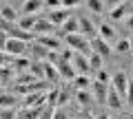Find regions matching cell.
<instances>
[{
  "label": "cell",
  "instance_id": "obj_1",
  "mask_svg": "<svg viewBox=\"0 0 133 119\" xmlns=\"http://www.w3.org/2000/svg\"><path fill=\"white\" fill-rule=\"evenodd\" d=\"M62 40L66 42V46H71L76 53H82V55H87V57L93 55V49H91V40H89V38H84L82 33H69V35H64Z\"/></svg>",
  "mask_w": 133,
  "mask_h": 119
},
{
  "label": "cell",
  "instance_id": "obj_2",
  "mask_svg": "<svg viewBox=\"0 0 133 119\" xmlns=\"http://www.w3.org/2000/svg\"><path fill=\"white\" fill-rule=\"evenodd\" d=\"M24 49H27V42H22V40H16V38H5V42H2V53H7V55H14V57L24 55Z\"/></svg>",
  "mask_w": 133,
  "mask_h": 119
},
{
  "label": "cell",
  "instance_id": "obj_3",
  "mask_svg": "<svg viewBox=\"0 0 133 119\" xmlns=\"http://www.w3.org/2000/svg\"><path fill=\"white\" fill-rule=\"evenodd\" d=\"M47 93L49 91H40V93H29V95H24V108H44V106L49 104L47 101Z\"/></svg>",
  "mask_w": 133,
  "mask_h": 119
},
{
  "label": "cell",
  "instance_id": "obj_4",
  "mask_svg": "<svg viewBox=\"0 0 133 119\" xmlns=\"http://www.w3.org/2000/svg\"><path fill=\"white\" fill-rule=\"evenodd\" d=\"M111 86H113L115 91L122 95V99H127V91H129V77L124 71H118L111 75Z\"/></svg>",
  "mask_w": 133,
  "mask_h": 119
},
{
  "label": "cell",
  "instance_id": "obj_5",
  "mask_svg": "<svg viewBox=\"0 0 133 119\" xmlns=\"http://www.w3.org/2000/svg\"><path fill=\"white\" fill-rule=\"evenodd\" d=\"M109 88H111V84H104V82L93 80V84H91V93H93V97H95V101H98V104H107Z\"/></svg>",
  "mask_w": 133,
  "mask_h": 119
},
{
  "label": "cell",
  "instance_id": "obj_6",
  "mask_svg": "<svg viewBox=\"0 0 133 119\" xmlns=\"http://www.w3.org/2000/svg\"><path fill=\"white\" fill-rule=\"evenodd\" d=\"M91 49H93V53H98V55H102V57H109L111 53L115 51V49H111V44L107 42V40H102L100 35L91 40Z\"/></svg>",
  "mask_w": 133,
  "mask_h": 119
},
{
  "label": "cell",
  "instance_id": "obj_7",
  "mask_svg": "<svg viewBox=\"0 0 133 119\" xmlns=\"http://www.w3.org/2000/svg\"><path fill=\"white\" fill-rule=\"evenodd\" d=\"M56 68H58V73H60V77H62V80L73 82V80L78 77V71L73 68V64H71V62H64V60H60V62L56 64Z\"/></svg>",
  "mask_w": 133,
  "mask_h": 119
},
{
  "label": "cell",
  "instance_id": "obj_8",
  "mask_svg": "<svg viewBox=\"0 0 133 119\" xmlns=\"http://www.w3.org/2000/svg\"><path fill=\"white\" fill-rule=\"evenodd\" d=\"M38 42L42 44V46H47L49 51H62V38H58V35H38Z\"/></svg>",
  "mask_w": 133,
  "mask_h": 119
},
{
  "label": "cell",
  "instance_id": "obj_9",
  "mask_svg": "<svg viewBox=\"0 0 133 119\" xmlns=\"http://www.w3.org/2000/svg\"><path fill=\"white\" fill-rule=\"evenodd\" d=\"M71 64H73V68H76V71H78V75H87V73L91 71L89 57H87V55H82V53H76V55H73Z\"/></svg>",
  "mask_w": 133,
  "mask_h": 119
},
{
  "label": "cell",
  "instance_id": "obj_10",
  "mask_svg": "<svg viewBox=\"0 0 133 119\" xmlns=\"http://www.w3.org/2000/svg\"><path fill=\"white\" fill-rule=\"evenodd\" d=\"M49 20H51L53 24H56V27H62V24L66 22V20L71 18V11L69 9H64V7H62V9H53V11H49V15H47Z\"/></svg>",
  "mask_w": 133,
  "mask_h": 119
},
{
  "label": "cell",
  "instance_id": "obj_11",
  "mask_svg": "<svg viewBox=\"0 0 133 119\" xmlns=\"http://www.w3.org/2000/svg\"><path fill=\"white\" fill-rule=\"evenodd\" d=\"M53 27H56V24H53L49 18H38V22H36V27H33V33L36 35H51Z\"/></svg>",
  "mask_w": 133,
  "mask_h": 119
},
{
  "label": "cell",
  "instance_id": "obj_12",
  "mask_svg": "<svg viewBox=\"0 0 133 119\" xmlns=\"http://www.w3.org/2000/svg\"><path fill=\"white\" fill-rule=\"evenodd\" d=\"M69 33H80V18L71 15V18L62 24V31L58 33V38H64V35H69Z\"/></svg>",
  "mask_w": 133,
  "mask_h": 119
},
{
  "label": "cell",
  "instance_id": "obj_13",
  "mask_svg": "<svg viewBox=\"0 0 133 119\" xmlns=\"http://www.w3.org/2000/svg\"><path fill=\"white\" fill-rule=\"evenodd\" d=\"M80 33L84 35V38L93 40V38H98V27H95L89 18H80Z\"/></svg>",
  "mask_w": 133,
  "mask_h": 119
},
{
  "label": "cell",
  "instance_id": "obj_14",
  "mask_svg": "<svg viewBox=\"0 0 133 119\" xmlns=\"http://www.w3.org/2000/svg\"><path fill=\"white\" fill-rule=\"evenodd\" d=\"M44 7V0H24L22 2V15H36Z\"/></svg>",
  "mask_w": 133,
  "mask_h": 119
},
{
  "label": "cell",
  "instance_id": "obj_15",
  "mask_svg": "<svg viewBox=\"0 0 133 119\" xmlns=\"http://www.w3.org/2000/svg\"><path fill=\"white\" fill-rule=\"evenodd\" d=\"M122 104H124V101H122V95H120L113 86H111V88H109V97H107V106H109L111 110H120V108H122Z\"/></svg>",
  "mask_w": 133,
  "mask_h": 119
},
{
  "label": "cell",
  "instance_id": "obj_16",
  "mask_svg": "<svg viewBox=\"0 0 133 119\" xmlns=\"http://www.w3.org/2000/svg\"><path fill=\"white\" fill-rule=\"evenodd\" d=\"M98 35L111 44V42L115 40V29H113V24H109V22H102V24L98 27Z\"/></svg>",
  "mask_w": 133,
  "mask_h": 119
},
{
  "label": "cell",
  "instance_id": "obj_17",
  "mask_svg": "<svg viewBox=\"0 0 133 119\" xmlns=\"http://www.w3.org/2000/svg\"><path fill=\"white\" fill-rule=\"evenodd\" d=\"M16 73H18V71H16L14 66H2V75H0V82H2V86H5V88L18 80V75H16Z\"/></svg>",
  "mask_w": 133,
  "mask_h": 119
},
{
  "label": "cell",
  "instance_id": "obj_18",
  "mask_svg": "<svg viewBox=\"0 0 133 119\" xmlns=\"http://www.w3.org/2000/svg\"><path fill=\"white\" fill-rule=\"evenodd\" d=\"M127 11H129V7L124 5H118V7H111V13H109V18H111V22H120V20H124L127 18Z\"/></svg>",
  "mask_w": 133,
  "mask_h": 119
},
{
  "label": "cell",
  "instance_id": "obj_19",
  "mask_svg": "<svg viewBox=\"0 0 133 119\" xmlns=\"http://www.w3.org/2000/svg\"><path fill=\"white\" fill-rule=\"evenodd\" d=\"M76 101H78V106L87 108L89 104H93V101H95V97H93V93H89V91H78L76 93Z\"/></svg>",
  "mask_w": 133,
  "mask_h": 119
},
{
  "label": "cell",
  "instance_id": "obj_20",
  "mask_svg": "<svg viewBox=\"0 0 133 119\" xmlns=\"http://www.w3.org/2000/svg\"><path fill=\"white\" fill-rule=\"evenodd\" d=\"M36 22H38V15H20L18 27L24 29V31H31V33H33V27H36Z\"/></svg>",
  "mask_w": 133,
  "mask_h": 119
},
{
  "label": "cell",
  "instance_id": "obj_21",
  "mask_svg": "<svg viewBox=\"0 0 133 119\" xmlns=\"http://www.w3.org/2000/svg\"><path fill=\"white\" fill-rule=\"evenodd\" d=\"M2 20H7V22H16L18 24V20H20V15H18V11L14 9L11 5H2Z\"/></svg>",
  "mask_w": 133,
  "mask_h": 119
},
{
  "label": "cell",
  "instance_id": "obj_22",
  "mask_svg": "<svg viewBox=\"0 0 133 119\" xmlns=\"http://www.w3.org/2000/svg\"><path fill=\"white\" fill-rule=\"evenodd\" d=\"M31 64H33L31 60H27L24 55H20V57H14V64H11V66H14L16 71H29Z\"/></svg>",
  "mask_w": 133,
  "mask_h": 119
},
{
  "label": "cell",
  "instance_id": "obj_23",
  "mask_svg": "<svg viewBox=\"0 0 133 119\" xmlns=\"http://www.w3.org/2000/svg\"><path fill=\"white\" fill-rule=\"evenodd\" d=\"M31 53H33V57L44 60V62H47V57H49V49H47V46H42L40 42H36V44L31 46Z\"/></svg>",
  "mask_w": 133,
  "mask_h": 119
},
{
  "label": "cell",
  "instance_id": "obj_24",
  "mask_svg": "<svg viewBox=\"0 0 133 119\" xmlns=\"http://www.w3.org/2000/svg\"><path fill=\"white\" fill-rule=\"evenodd\" d=\"M40 115H42V108H22L18 117L20 119H40Z\"/></svg>",
  "mask_w": 133,
  "mask_h": 119
},
{
  "label": "cell",
  "instance_id": "obj_25",
  "mask_svg": "<svg viewBox=\"0 0 133 119\" xmlns=\"http://www.w3.org/2000/svg\"><path fill=\"white\" fill-rule=\"evenodd\" d=\"M73 84H76V88H78V91H87V88H89V86L93 84V80H89L87 75H78L76 80H73Z\"/></svg>",
  "mask_w": 133,
  "mask_h": 119
},
{
  "label": "cell",
  "instance_id": "obj_26",
  "mask_svg": "<svg viewBox=\"0 0 133 119\" xmlns=\"http://www.w3.org/2000/svg\"><path fill=\"white\" fill-rule=\"evenodd\" d=\"M29 73L36 75L38 80H42V77H44V62H33L31 68H29Z\"/></svg>",
  "mask_w": 133,
  "mask_h": 119
},
{
  "label": "cell",
  "instance_id": "obj_27",
  "mask_svg": "<svg viewBox=\"0 0 133 119\" xmlns=\"http://www.w3.org/2000/svg\"><path fill=\"white\" fill-rule=\"evenodd\" d=\"M0 104H2V108H14L16 106V93L14 95H11V93H2V101H0Z\"/></svg>",
  "mask_w": 133,
  "mask_h": 119
},
{
  "label": "cell",
  "instance_id": "obj_28",
  "mask_svg": "<svg viewBox=\"0 0 133 119\" xmlns=\"http://www.w3.org/2000/svg\"><path fill=\"white\" fill-rule=\"evenodd\" d=\"M87 7H89L93 13H102V11H104V2H102V0H87Z\"/></svg>",
  "mask_w": 133,
  "mask_h": 119
},
{
  "label": "cell",
  "instance_id": "obj_29",
  "mask_svg": "<svg viewBox=\"0 0 133 119\" xmlns=\"http://www.w3.org/2000/svg\"><path fill=\"white\" fill-rule=\"evenodd\" d=\"M60 91H62V88H58V86H56V88H51V91L47 93V101H49L51 106H58V99H60Z\"/></svg>",
  "mask_w": 133,
  "mask_h": 119
},
{
  "label": "cell",
  "instance_id": "obj_30",
  "mask_svg": "<svg viewBox=\"0 0 133 119\" xmlns=\"http://www.w3.org/2000/svg\"><path fill=\"white\" fill-rule=\"evenodd\" d=\"M102 60H104L102 55L93 53V55L89 57V64H91V68H93V71H100V68H104V66H102Z\"/></svg>",
  "mask_w": 133,
  "mask_h": 119
},
{
  "label": "cell",
  "instance_id": "obj_31",
  "mask_svg": "<svg viewBox=\"0 0 133 119\" xmlns=\"http://www.w3.org/2000/svg\"><path fill=\"white\" fill-rule=\"evenodd\" d=\"M115 51H118V53L131 51V40H118V42H115Z\"/></svg>",
  "mask_w": 133,
  "mask_h": 119
},
{
  "label": "cell",
  "instance_id": "obj_32",
  "mask_svg": "<svg viewBox=\"0 0 133 119\" xmlns=\"http://www.w3.org/2000/svg\"><path fill=\"white\" fill-rule=\"evenodd\" d=\"M56 106H51V104H47L42 108V115H40V119H53V115H56Z\"/></svg>",
  "mask_w": 133,
  "mask_h": 119
},
{
  "label": "cell",
  "instance_id": "obj_33",
  "mask_svg": "<svg viewBox=\"0 0 133 119\" xmlns=\"http://www.w3.org/2000/svg\"><path fill=\"white\" fill-rule=\"evenodd\" d=\"M73 55H76V51H73L71 46H64V49L60 51V57L64 60V62H71V60H73Z\"/></svg>",
  "mask_w": 133,
  "mask_h": 119
},
{
  "label": "cell",
  "instance_id": "obj_34",
  "mask_svg": "<svg viewBox=\"0 0 133 119\" xmlns=\"http://www.w3.org/2000/svg\"><path fill=\"white\" fill-rule=\"evenodd\" d=\"M18 110H16V108H2V113H0V117H2V119H16V117H18Z\"/></svg>",
  "mask_w": 133,
  "mask_h": 119
},
{
  "label": "cell",
  "instance_id": "obj_35",
  "mask_svg": "<svg viewBox=\"0 0 133 119\" xmlns=\"http://www.w3.org/2000/svg\"><path fill=\"white\" fill-rule=\"evenodd\" d=\"M44 7H47L49 11H53V9H62V0H44Z\"/></svg>",
  "mask_w": 133,
  "mask_h": 119
},
{
  "label": "cell",
  "instance_id": "obj_36",
  "mask_svg": "<svg viewBox=\"0 0 133 119\" xmlns=\"http://www.w3.org/2000/svg\"><path fill=\"white\" fill-rule=\"evenodd\" d=\"M95 80H98V82H104V84H109V82H111V75L104 71V68H100L98 75H95Z\"/></svg>",
  "mask_w": 133,
  "mask_h": 119
},
{
  "label": "cell",
  "instance_id": "obj_37",
  "mask_svg": "<svg viewBox=\"0 0 133 119\" xmlns=\"http://www.w3.org/2000/svg\"><path fill=\"white\" fill-rule=\"evenodd\" d=\"M76 5H80V0H62V7L64 9H73Z\"/></svg>",
  "mask_w": 133,
  "mask_h": 119
},
{
  "label": "cell",
  "instance_id": "obj_38",
  "mask_svg": "<svg viewBox=\"0 0 133 119\" xmlns=\"http://www.w3.org/2000/svg\"><path fill=\"white\" fill-rule=\"evenodd\" d=\"M127 101L133 104V80H129V91H127Z\"/></svg>",
  "mask_w": 133,
  "mask_h": 119
},
{
  "label": "cell",
  "instance_id": "obj_39",
  "mask_svg": "<svg viewBox=\"0 0 133 119\" xmlns=\"http://www.w3.org/2000/svg\"><path fill=\"white\" fill-rule=\"evenodd\" d=\"M66 99H69V95H66V91H60V99H58V106H64Z\"/></svg>",
  "mask_w": 133,
  "mask_h": 119
},
{
  "label": "cell",
  "instance_id": "obj_40",
  "mask_svg": "<svg viewBox=\"0 0 133 119\" xmlns=\"http://www.w3.org/2000/svg\"><path fill=\"white\" fill-rule=\"evenodd\" d=\"M53 119H69V117H66V113H64L62 108H58V110H56V115H53Z\"/></svg>",
  "mask_w": 133,
  "mask_h": 119
},
{
  "label": "cell",
  "instance_id": "obj_41",
  "mask_svg": "<svg viewBox=\"0 0 133 119\" xmlns=\"http://www.w3.org/2000/svg\"><path fill=\"white\" fill-rule=\"evenodd\" d=\"M71 119H95L91 113H82V115H78V117H71Z\"/></svg>",
  "mask_w": 133,
  "mask_h": 119
},
{
  "label": "cell",
  "instance_id": "obj_42",
  "mask_svg": "<svg viewBox=\"0 0 133 119\" xmlns=\"http://www.w3.org/2000/svg\"><path fill=\"white\" fill-rule=\"evenodd\" d=\"M127 27L133 31V15H129V18H127Z\"/></svg>",
  "mask_w": 133,
  "mask_h": 119
},
{
  "label": "cell",
  "instance_id": "obj_43",
  "mask_svg": "<svg viewBox=\"0 0 133 119\" xmlns=\"http://www.w3.org/2000/svg\"><path fill=\"white\" fill-rule=\"evenodd\" d=\"M122 2H124V0H109L111 7H118V5H122Z\"/></svg>",
  "mask_w": 133,
  "mask_h": 119
},
{
  "label": "cell",
  "instance_id": "obj_44",
  "mask_svg": "<svg viewBox=\"0 0 133 119\" xmlns=\"http://www.w3.org/2000/svg\"><path fill=\"white\" fill-rule=\"evenodd\" d=\"M95 119H111V117H109V115H104V113H102V115H98Z\"/></svg>",
  "mask_w": 133,
  "mask_h": 119
},
{
  "label": "cell",
  "instance_id": "obj_45",
  "mask_svg": "<svg viewBox=\"0 0 133 119\" xmlns=\"http://www.w3.org/2000/svg\"><path fill=\"white\" fill-rule=\"evenodd\" d=\"M131 51H133V40H131Z\"/></svg>",
  "mask_w": 133,
  "mask_h": 119
},
{
  "label": "cell",
  "instance_id": "obj_46",
  "mask_svg": "<svg viewBox=\"0 0 133 119\" xmlns=\"http://www.w3.org/2000/svg\"><path fill=\"white\" fill-rule=\"evenodd\" d=\"M129 117H131V119H133V113H131V115H129Z\"/></svg>",
  "mask_w": 133,
  "mask_h": 119
},
{
  "label": "cell",
  "instance_id": "obj_47",
  "mask_svg": "<svg viewBox=\"0 0 133 119\" xmlns=\"http://www.w3.org/2000/svg\"><path fill=\"white\" fill-rule=\"evenodd\" d=\"M124 119H131V117H124Z\"/></svg>",
  "mask_w": 133,
  "mask_h": 119
}]
</instances>
